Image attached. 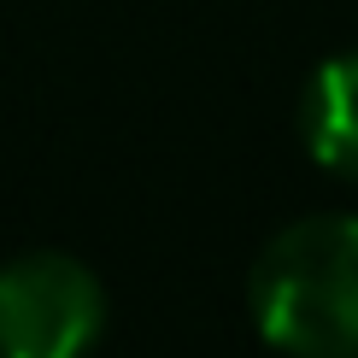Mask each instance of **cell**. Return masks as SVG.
Instances as JSON below:
<instances>
[{"mask_svg":"<svg viewBox=\"0 0 358 358\" xmlns=\"http://www.w3.org/2000/svg\"><path fill=\"white\" fill-rule=\"evenodd\" d=\"M252 323L288 358H358V217L317 212L264 241L247 282Z\"/></svg>","mask_w":358,"mask_h":358,"instance_id":"obj_1","label":"cell"},{"mask_svg":"<svg viewBox=\"0 0 358 358\" xmlns=\"http://www.w3.org/2000/svg\"><path fill=\"white\" fill-rule=\"evenodd\" d=\"M106 329V288L71 252L0 264V358H88Z\"/></svg>","mask_w":358,"mask_h":358,"instance_id":"obj_2","label":"cell"},{"mask_svg":"<svg viewBox=\"0 0 358 358\" xmlns=\"http://www.w3.org/2000/svg\"><path fill=\"white\" fill-rule=\"evenodd\" d=\"M300 141L323 171L358 176V53H335L311 71L300 100Z\"/></svg>","mask_w":358,"mask_h":358,"instance_id":"obj_3","label":"cell"}]
</instances>
